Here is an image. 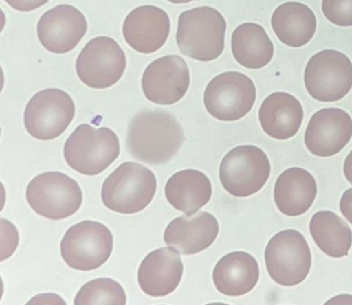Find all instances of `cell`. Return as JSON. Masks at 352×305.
<instances>
[{
	"label": "cell",
	"instance_id": "cell-1",
	"mask_svg": "<svg viewBox=\"0 0 352 305\" xmlns=\"http://www.w3.org/2000/svg\"><path fill=\"white\" fill-rule=\"evenodd\" d=\"M184 140V130L172 113L144 109L129 121L126 150L135 160L164 165L179 152Z\"/></svg>",
	"mask_w": 352,
	"mask_h": 305
},
{
	"label": "cell",
	"instance_id": "cell-2",
	"mask_svg": "<svg viewBox=\"0 0 352 305\" xmlns=\"http://www.w3.org/2000/svg\"><path fill=\"white\" fill-rule=\"evenodd\" d=\"M226 21L211 6L185 10L179 16L176 39L181 53L197 61L217 59L224 49Z\"/></svg>",
	"mask_w": 352,
	"mask_h": 305
},
{
	"label": "cell",
	"instance_id": "cell-3",
	"mask_svg": "<svg viewBox=\"0 0 352 305\" xmlns=\"http://www.w3.org/2000/svg\"><path fill=\"white\" fill-rule=\"evenodd\" d=\"M155 174L144 165L125 162L104 181L102 203L113 212L133 214L145 210L156 193Z\"/></svg>",
	"mask_w": 352,
	"mask_h": 305
},
{
	"label": "cell",
	"instance_id": "cell-4",
	"mask_svg": "<svg viewBox=\"0 0 352 305\" xmlns=\"http://www.w3.org/2000/svg\"><path fill=\"white\" fill-rule=\"evenodd\" d=\"M65 161L77 172L98 175L104 172L120 155L118 136L110 128L82 124L65 142Z\"/></svg>",
	"mask_w": 352,
	"mask_h": 305
},
{
	"label": "cell",
	"instance_id": "cell-5",
	"mask_svg": "<svg viewBox=\"0 0 352 305\" xmlns=\"http://www.w3.org/2000/svg\"><path fill=\"white\" fill-rule=\"evenodd\" d=\"M30 207L44 218L58 221L75 214L83 203L79 183L58 171L41 173L30 181L26 189Z\"/></svg>",
	"mask_w": 352,
	"mask_h": 305
},
{
	"label": "cell",
	"instance_id": "cell-6",
	"mask_svg": "<svg viewBox=\"0 0 352 305\" xmlns=\"http://www.w3.org/2000/svg\"><path fill=\"white\" fill-rule=\"evenodd\" d=\"M270 174L271 163L267 154L252 144L236 146L220 163L222 187L234 197H249L261 191Z\"/></svg>",
	"mask_w": 352,
	"mask_h": 305
},
{
	"label": "cell",
	"instance_id": "cell-7",
	"mask_svg": "<svg viewBox=\"0 0 352 305\" xmlns=\"http://www.w3.org/2000/svg\"><path fill=\"white\" fill-rule=\"evenodd\" d=\"M114 237L108 227L96 221L72 226L61 240V256L71 268L91 271L104 265L112 255Z\"/></svg>",
	"mask_w": 352,
	"mask_h": 305
},
{
	"label": "cell",
	"instance_id": "cell-8",
	"mask_svg": "<svg viewBox=\"0 0 352 305\" xmlns=\"http://www.w3.org/2000/svg\"><path fill=\"white\" fill-rule=\"evenodd\" d=\"M265 265L272 280L284 286H298L310 272L312 256L302 233L284 230L270 239L265 251Z\"/></svg>",
	"mask_w": 352,
	"mask_h": 305
},
{
	"label": "cell",
	"instance_id": "cell-9",
	"mask_svg": "<svg viewBox=\"0 0 352 305\" xmlns=\"http://www.w3.org/2000/svg\"><path fill=\"white\" fill-rule=\"evenodd\" d=\"M304 82L309 94L316 100H341L352 88V62L342 52L323 49L307 63Z\"/></svg>",
	"mask_w": 352,
	"mask_h": 305
},
{
	"label": "cell",
	"instance_id": "cell-10",
	"mask_svg": "<svg viewBox=\"0 0 352 305\" xmlns=\"http://www.w3.org/2000/svg\"><path fill=\"white\" fill-rule=\"evenodd\" d=\"M75 115V102L65 91L45 89L34 95L26 105L24 124L32 137L47 142L59 137Z\"/></svg>",
	"mask_w": 352,
	"mask_h": 305
},
{
	"label": "cell",
	"instance_id": "cell-11",
	"mask_svg": "<svg viewBox=\"0 0 352 305\" xmlns=\"http://www.w3.org/2000/svg\"><path fill=\"white\" fill-rule=\"evenodd\" d=\"M256 100V87L246 74L228 71L216 76L204 93L208 113L219 121L244 117Z\"/></svg>",
	"mask_w": 352,
	"mask_h": 305
},
{
	"label": "cell",
	"instance_id": "cell-12",
	"mask_svg": "<svg viewBox=\"0 0 352 305\" xmlns=\"http://www.w3.org/2000/svg\"><path fill=\"white\" fill-rule=\"evenodd\" d=\"M126 68V56L115 39L98 36L88 41L76 62L81 82L92 89H107L120 80Z\"/></svg>",
	"mask_w": 352,
	"mask_h": 305
},
{
	"label": "cell",
	"instance_id": "cell-13",
	"mask_svg": "<svg viewBox=\"0 0 352 305\" xmlns=\"http://www.w3.org/2000/svg\"><path fill=\"white\" fill-rule=\"evenodd\" d=\"M190 72L186 61L179 55L158 58L146 68L142 89L146 98L155 104L172 105L186 95Z\"/></svg>",
	"mask_w": 352,
	"mask_h": 305
},
{
	"label": "cell",
	"instance_id": "cell-14",
	"mask_svg": "<svg viewBox=\"0 0 352 305\" xmlns=\"http://www.w3.org/2000/svg\"><path fill=\"white\" fill-rule=\"evenodd\" d=\"M87 28V20L81 10L60 4L43 14L38 23V36L49 52L65 54L79 45Z\"/></svg>",
	"mask_w": 352,
	"mask_h": 305
},
{
	"label": "cell",
	"instance_id": "cell-15",
	"mask_svg": "<svg viewBox=\"0 0 352 305\" xmlns=\"http://www.w3.org/2000/svg\"><path fill=\"white\" fill-rule=\"evenodd\" d=\"M352 137V119L347 111L327 107L316 111L305 132V144L311 154L331 157L341 152Z\"/></svg>",
	"mask_w": 352,
	"mask_h": 305
},
{
	"label": "cell",
	"instance_id": "cell-16",
	"mask_svg": "<svg viewBox=\"0 0 352 305\" xmlns=\"http://www.w3.org/2000/svg\"><path fill=\"white\" fill-rule=\"evenodd\" d=\"M170 31L168 14L154 5L131 10L123 23V36L129 47L142 54H152L164 47Z\"/></svg>",
	"mask_w": 352,
	"mask_h": 305
},
{
	"label": "cell",
	"instance_id": "cell-17",
	"mask_svg": "<svg viewBox=\"0 0 352 305\" xmlns=\"http://www.w3.org/2000/svg\"><path fill=\"white\" fill-rule=\"evenodd\" d=\"M219 233L217 218L207 212L174 218L164 231V242L182 255H195L213 245Z\"/></svg>",
	"mask_w": 352,
	"mask_h": 305
},
{
	"label": "cell",
	"instance_id": "cell-18",
	"mask_svg": "<svg viewBox=\"0 0 352 305\" xmlns=\"http://www.w3.org/2000/svg\"><path fill=\"white\" fill-rule=\"evenodd\" d=\"M180 253L173 247H160L146 256L138 272L140 286L151 297H164L174 292L182 280Z\"/></svg>",
	"mask_w": 352,
	"mask_h": 305
},
{
	"label": "cell",
	"instance_id": "cell-19",
	"mask_svg": "<svg viewBox=\"0 0 352 305\" xmlns=\"http://www.w3.org/2000/svg\"><path fill=\"white\" fill-rule=\"evenodd\" d=\"M258 117L265 134L275 139L285 140L298 133L304 120V109L294 95L276 92L263 101Z\"/></svg>",
	"mask_w": 352,
	"mask_h": 305
},
{
	"label": "cell",
	"instance_id": "cell-20",
	"mask_svg": "<svg viewBox=\"0 0 352 305\" xmlns=\"http://www.w3.org/2000/svg\"><path fill=\"white\" fill-rule=\"evenodd\" d=\"M317 195L314 177L306 169L292 167L278 177L274 198L278 210L288 216H298L308 212Z\"/></svg>",
	"mask_w": 352,
	"mask_h": 305
},
{
	"label": "cell",
	"instance_id": "cell-21",
	"mask_svg": "<svg viewBox=\"0 0 352 305\" xmlns=\"http://www.w3.org/2000/svg\"><path fill=\"white\" fill-rule=\"evenodd\" d=\"M258 280V263L245 251H232L223 256L213 270L214 284L226 296H243L251 292Z\"/></svg>",
	"mask_w": 352,
	"mask_h": 305
},
{
	"label": "cell",
	"instance_id": "cell-22",
	"mask_svg": "<svg viewBox=\"0 0 352 305\" xmlns=\"http://www.w3.org/2000/svg\"><path fill=\"white\" fill-rule=\"evenodd\" d=\"M209 177L197 169H184L168 179L164 189L168 203L187 216L197 214L212 197Z\"/></svg>",
	"mask_w": 352,
	"mask_h": 305
},
{
	"label": "cell",
	"instance_id": "cell-23",
	"mask_svg": "<svg viewBox=\"0 0 352 305\" xmlns=\"http://www.w3.org/2000/svg\"><path fill=\"white\" fill-rule=\"evenodd\" d=\"M272 27L280 41L290 47L306 45L316 32L314 12L300 2H285L274 10Z\"/></svg>",
	"mask_w": 352,
	"mask_h": 305
},
{
	"label": "cell",
	"instance_id": "cell-24",
	"mask_svg": "<svg viewBox=\"0 0 352 305\" xmlns=\"http://www.w3.org/2000/svg\"><path fill=\"white\" fill-rule=\"evenodd\" d=\"M232 51L241 65L249 69H261L273 59L274 45L263 26L244 23L232 32Z\"/></svg>",
	"mask_w": 352,
	"mask_h": 305
},
{
	"label": "cell",
	"instance_id": "cell-25",
	"mask_svg": "<svg viewBox=\"0 0 352 305\" xmlns=\"http://www.w3.org/2000/svg\"><path fill=\"white\" fill-rule=\"evenodd\" d=\"M310 233L317 247L329 257H345L352 245L347 223L331 210H320L310 221Z\"/></svg>",
	"mask_w": 352,
	"mask_h": 305
},
{
	"label": "cell",
	"instance_id": "cell-26",
	"mask_svg": "<svg viewBox=\"0 0 352 305\" xmlns=\"http://www.w3.org/2000/svg\"><path fill=\"white\" fill-rule=\"evenodd\" d=\"M126 293L112 278H100L86 282L75 297V305H126Z\"/></svg>",
	"mask_w": 352,
	"mask_h": 305
},
{
	"label": "cell",
	"instance_id": "cell-27",
	"mask_svg": "<svg viewBox=\"0 0 352 305\" xmlns=\"http://www.w3.org/2000/svg\"><path fill=\"white\" fill-rule=\"evenodd\" d=\"M322 12L337 26H352V0H322Z\"/></svg>",
	"mask_w": 352,
	"mask_h": 305
},
{
	"label": "cell",
	"instance_id": "cell-28",
	"mask_svg": "<svg viewBox=\"0 0 352 305\" xmlns=\"http://www.w3.org/2000/svg\"><path fill=\"white\" fill-rule=\"evenodd\" d=\"M1 230H3V249H1V261L13 255L19 243L18 230L9 221L1 218Z\"/></svg>",
	"mask_w": 352,
	"mask_h": 305
},
{
	"label": "cell",
	"instance_id": "cell-29",
	"mask_svg": "<svg viewBox=\"0 0 352 305\" xmlns=\"http://www.w3.org/2000/svg\"><path fill=\"white\" fill-rule=\"evenodd\" d=\"M25 305H67L65 299L54 293H43L32 297Z\"/></svg>",
	"mask_w": 352,
	"mask_h": 305
},
{
	"label": "cell",
	"instance_id": "cell-30",
	"mask_svg": "<svg viewBox=\"0 0 352 305\" xmlns=\"http://www.w3.org/2000/svg\"><path fill=\"white\" fill-rule=\"evenodd\" d=\"M12 8L19 12H32L48 3L49 0H5Z\"/></svg>",
	"mask_w": 352,
	"mask_h": 305
},
{
	"label": "cell",
	"instance_id": "cell-31",
	"mask_svg": "<svg viewBox=\"0 0 352 305\" xmlns=\"http://www.w3.org/2000/svg\"><path fill=\"white\" fill-rule=\"evenodd\" d=\"M340 210H341L348 222L352 224V188L344 192L340 200Z\"/></svg>",
	"mask_w": 352,
	"mask_h": 305
},
{
	"label": "cell",
	"instance_id": "cell-32",
	"mask_svg": "<svg viewBox=\"0 0 352 305\" xmlns=\"http://www.w3.org/2000/svg\"><path fill=\"white\" fill-rule=\"evenodd\" d=\"M323 305H352V295H337V296L329 299Z\"/></svg>",
	"mask_w": 352,
	"mask_h": 305
},
{
	"label": "cell",
	"instance_id": "cell-33",
	"mask_svg": "<svg viewBox=\"0 0 352 305\" xmlns=\"http://www.w3.org/2000/svg\"><path fill=\"white\" fill-rule=\"evenodd\" d=\"M343 170L346 179L349 181L350 185H352V150L348 154V156L346 157Z\"/></svg>",
	"mask_w": 352,
	"mask_h": 305
},
{
	"label": "cell",
	"instance_id": "cell-34",
	"mask_svg": "<svg viewBox=\"0 0 352 305\" xmlns=\"http://www.w3.org/2000/svg\"><path fill=\"white\" fill-rule=\"evenodd\" d=\"M168 1L172 2V3L181 4L188 3V2L195 1V0H168Z\"/></svg>",
	"mask_w": 352,
	"mask_h": 305
},
{
	"label": "cell",
	"instance_id": "cell-35",
	"mask_svg": "<svg viewBox=\"0 0 352 305\" xmlns=\"http://www.w3.org/2000/svg\"><path fill=\"white\" fill-rule=\"evenodd\" d=\"M207 305H228L226 304V303H221V302H214V303H209V304Z\"/></svg>",
	"mask_w": 352,
	"mask_h": 305
}]
</instances>
